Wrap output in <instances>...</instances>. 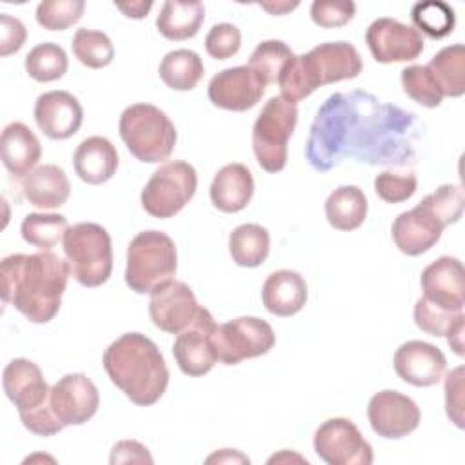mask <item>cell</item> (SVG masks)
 Listing matches in <instances>:
<instances>
[{
  "instance_id": "4dcf8cb0",
  "label": "cell",
  "mask_w": 465,
  "mask_h": 465,
  "mask_svg": "<svg viewBox=\"0 0 465 465\" xmlns=\"http://www.w3.org/2000/svg\"><path fill=\"white\" fill-rule=\"evenodd\" d=\"M162 82L174 91H191L203 76V62L191 49L169 51L158 67Z\"/></svg>"
},
{
  "instance_id": "b9f144b4",
  "label": "cell",
  "mask_w": 465,
  "mask_h": 465,
  "mask_svg": "<svg viewBox=\"0 0 465 465\" xmlns=\"http://www.w3.org/2000/svg\"><path fill=\"white\" fill-rule=\"evenodd\" d=\"M242 33L234 24H214L205 36V51L214 60H227L240 51Z\"/></svg>"
},
{
  "instance_id": "2e32d148",
  "label": "cell",
  "mask_w": 465,
  "mask_h": 465,
  "mask_svg": "<svg viewBox=\"0 0 465 465\" xmlns=\"http://www.w3.org/2000/svg\"><path fill=\"white\" fill-rule=\"evenodd\" d=\"M51 409L58 421L67 425H82L89 421L100 405L96 385L84 372H71L62 376L51 387Z\"/></svg>"
},
{
  "instance_id": "f546056e",
  "label": "cell",
  "mask_w": 465,
  "mask_h": 465,
  "mask_svg": "<svg viewBox=\"0 0 465 465\" xmlns=\"http://www.w3.org/2000/svg\"><path fill=\"white\" fill-rule=\"evenodd\" d=\"M271 249L269 231L258 223H242L229 234V254L240 267L262 265Z\"/></svg>"
},
{
  "instance_id": "5b68a950",
  "label": "cell",
  "mask_w": 465,
  "mask_h": 465,
  "mask_svg": "<svg viewBox=\"0 0 465 465\" xmlns=\"http://www.w3.org/2000/svg\"><path fill=\"white\" fill-rule=\"evenodd\" d=\"M465 207L461 185L443 183L427 194L416 207L398 214L392 223V240L407 256H420L432 249L445 227L456 223Z\"/></svg>"
},
{
  "instance_id": "c3c4849f",
  "label": "cell",
  "mask_w": 465,
  "mask_h": 465,
  "mask_svg": "<svg viewBox=\"0 0 465 465\" xmlns=\"http://www.w3.org/2000/svg\"><path fill=\"white\" fill-rule=\"evenodd\" d=\"M447 343L450 345V349L458 354V356H463V320L458 322L447 334Z\"/></svg>"
},
{
  "instance_id": "ee69618b",
  "label": "cell",
  "mask_w": 465,
  "mask_h": 465,
  "mask_svg": "<svg viewBox=\"0 0 465 465\" xmlns=\"http://www.w3.org/2000/svg\"><path fill=\"white\" fill-rule=\"evenodd\" d=\"M445 411L449 420L463 429V365L452 369L445 378Z\"/></svg>"
},
{
  "instance_id": "8992f818",
  "label": "cell",
  "mask_w": 465,
  "mask_h": 465,
  "mask_svg": "<svg viewBox=\"0 0 465 465\" xmlns=\"http://www.w3.org/2000/svg\"><path fill=\"white\" fill-rule=\"evenodd\" d=\"M118 131L127 151L143 163L167 160L178 138L174 124L153 104L125 107L120 114Z\"/></svg>"
},
{
  "instance_id": "f907efd6",
  "label": "cell",
  "mask_w": 465,
  "mask_h": 465,
  "mask_svg": "<svg viewBox=\"0 0 465 465\" xmlns=\"http://www.w3.org/2000/svg\"><path fill=\"white\" fill-rule=\"evenodd\" d=\"M262 9L272 13V15H283L287 11H292L294 7H298V2H280V4H260Z\"/></svg>"
},
{
  "instance_id": "d6a6232c",
  "label": "cell",
  "mask_w": 465,
  "mask_h": 465,
  "mask_svg": "<svg viewBox=\"0 0 465 465\" xmlns=\"http://www.w3.org/2000/svg\"><path fill=\"white\" fill-rule=\"evenodd\" d=\"M69 229L67 218L56 213H29L20 225L24 242L40 251H49L60 240H64Z\"/></svg>"
},
{
  "instance_id": "d590c367",
  "label": "cell",
  "mask_w": 465,
  "mask_h": 465,
  "mask_svg": "<svg viewBox=\"0 0 465 465\" xmlns=\"http://www.w3.org/2000/svg\"><path fill=\"white\" fill-rule=\"evenodd\" d=\"M294 56L292 49L282 40H265L254 47L249 58V67L265 84H274L280 78L285 64Z\"/></svg>"
},
{
  "instance_id": "4fadbf2b",
  "label": "cell",
  "mask_w": 465,
  "mask_h": 465,
  "mask_svg": "<svg viewBox=\"0 0 465 465\" xmlns=\"http://www.w3.org/2000/svg\"><path fill=\"white\" fill-rule=\"evenodd\" d=\"M365 44L380 64L412 62L423 53L421 33L396 18L381 16L371 22L365 31Z\"/></svg>"
},
{
  "instance_id": "5bb4252c",
  "label": "cell",
  "mask_w": 465,
  "mask_h": 465,
  "mask_svg": "<svg viewBox=\"0 0 465 465\" xmlns=\"http://www.w3.org/2000/svg\"><path fill=\"white\" fill-rule=\"evenodd\" d=\"M214 329L216 322L213 314L205 307H202L196 320L187 329L176 334L173 343V356L178 363V369L185 376H203L218 361L213 345Z\"/></svg>"
},
{
  "instance_id": "ba28073f",
  "label": "cell",
  "mask_w": 465,
  "mask_h": 465,
  "mask_svg": "<svg viewBox=\"0 0 465 465\" xmlns=\"http://www.w3.org/2000/svg\"><path fill=\"white\" fill-rule=\"evenodd\" d=\"M64 254L73 278L84 287H100L113 271V245L105 227L80 222L64 236Z\"/></svg>"
},
{
  "instance_id": "4316f807",
  "label": "cell",
  "mask_w": 465,
  "mask_h": 465,
  "mask_svg": "<svg viewBox=\"0 0 465 465\" xmlns=\"http://www.w3.org/2000/svg\"><path fill=\"white\" fill-rule=\"evenodd\" d=\"M0 154L4 167L15 176L29 174L42 156V145L36 134L22 122H11L4 127L0 138Z\"/></svg>"
},
{
  "instance_id": "bcb514c9",
  "label": "cell",
  "mask_w": 465,
  "mask_h": 465,
  "mask_svg": "<svg viewBox=\"0 0 465 465\" xmlns=\"http://www.w3.org/2000/svg\"><path fill=\"white\" fill-rule=\"evenodd\" d=\"M109 461L114 463H153V458L147 450V447H143L140 441L134 440H122L118 441L113 450H111V458Z\"/></svg>"
},
{
  "instance_id": "f6af8a7d",
  "label": "cell",
  "mask_w": 465,
  "mask_h": 465,
  "mask_svg": "<svg viewBox=\"0 0 465 465\" xmlns=\"http://www.w3.org/2000/svg\"><path fill=\"white\" fill-rule=\"evenodd\" d=\"M27 38L25 25L7 13L0 15V54L9 56L22 49Z\"/></svg>"
},
{
  "instance_id": "8fae6325",
  "label": "cell",
  "mask_w": 465,
  "mask_h": 465,
  "mask_svg": "<svg viewBox=\"0 0 465 465\" xmlns=\"http://www.w3.org/2000/svg\"><path fill=\"white\" fill-rule=\"evenodd\" d=\"M276 341L272 327L256 316H240L231 322L216 325L213 332V345L218 361L236 365L242 360L267 354Z\"/></svg>"
},
{
  "instance_id": "277c9868",
  "label": "cell",
  "mask_w": 465,
  "mask_h": 465,
  "mask_svg": "<svg viewBox=\"0 0 465 465\" xmlns=\"http://www.w3.org/2000/svg\"><path fill=\"white\" fill-rule=\"evenodd\" d=\"M363 69L358 49L349 42H325L309 53L294 54L278 78L282 98L296 104L320 85L356 78Z\"/></svg>"
},
{
  "instance_id": "ab89813d",
  "label": "cell",
  "mask_w": 465,
  "mask_h": 465,
  "mask_svg": "<svg viewBox=\"0 0 465 465\" xmlns=\"http://www.w3.org/2000/svg\"><path fill=\"white\" fill-rule=\"evenodd\" d=\"M461 320H465L463 312L445 311L427 302L423 296L418 298L414 305V323L430 336H445Z\"/></svg>"
},
{
  "instance_id": "8d00e7d4",
  "label": "cell",
  "mask_w": 465,
  "mask_h": 465,
  "mask_svg": "<svg viewBox=\"0 0 465 465\" xmlns=\"http://www.w3.org/2000/svg\"><path fill=\"white\" fill-rule=\"evenodd\" d=\"M411 18L421 33L427 36L440 40L445 38L454 31L456 25V15L454 9L440 0L430 2H418L411 9Z\"/></svg>"
},
{
  "instance_id": "6da1fadb",
  "label": "cell",
  "mask_w": 465,
  "mask_h": 465,
  "mask_svg": "<svg viewBox=\"0 0 465 465\" xmlns=\"http://www.w3.org/2000/svg\"><path fill=\"white\" fill-rule=\"evenodd\" d=\"M416 138L412 113L354 89L334 93L320 105L309 129L305 158L318 173L345 158L371 165H405L414 156Z\"/></svg>"
},
{
  "instance_id": "44dd1931",
  "label": "cell",
  "mask_w": 465,
  "mask_h": 465,
  "mask_svg": "<svg viewBox=\"0 0 465 465\" xmlns=\"http://www.w3.org/2000/svg\"><path fill=\"white\" fill-rule=\"evenodd\" d=\"M396 374L414 387L436 385L447 369V358L432 343L411 340L401 343L392 358Z\"/></svg>"
},
{
  "instance_id": "603a6c76",
  "label": "cell",
  "mask_w": 465,
  "mask_h": 465,
  "mask_svg": "<svg viewBox=\"0 0 465 465\" xmlns=\"http://www.w3.org/2000/svg\"><path fill=\"white\" fill-rule=\"evenodd\" d=\"M76 176L91 185L111 180L118 169V151L105 136H89L82 140L73 154Z\"/></svg>"
},
{
  "instance_id": "60d3db41",
  "label": "cell",
  "mask_w": 465,
  "mask_h": 465,
  "mask_svg": "<svg viewBox=\"0 0 465 465\" xmlns=\"http://www.w3.org/2000/svg\"><path fill=\"white\" fill-rule=\"evenodd\" d=\"M418 189V178L412 173L383 171L374 178L376 194L387 203H401Z\"/></svg>"
},
{
  "instance_id": "7c38bea8",
  "label": "cell",
  "mask_w": 465,
  "mask_h": 465,
  "mask_svg": "<svg viewBox=\"0 0 465 465\" xmlns=\"http://www.w3.org/2000/svg\"><path fill=\"white\" fill-rule=\"evenodd\" d=\"M314 450L329 465H371L372 447L347 418H329L314 432Z\"/></svg>"
},
{
  "instance_id": "484cf974",
  "label": "cell",
  "mask_w": 465,
  "mask_h": 465,
  "mask_svg": "<svg viewBox=\"0 0 465 465\" xmlns=\"http://www.w3.org/2000/svg\"><path fill=\"white\" fill-rule=\"evenodd\" d=\"M24 198L38 209H58L62 207L71 193L67 174L54 163L35 167L22 178Z\"/></svg>"
},
{
  "instance_id": "1f68e13d",
  "label": "cell",
  "mask_w": 465,
  "mask_h": 465,
  "mask_svg": "<svg viewBox=\"0 0 465 465\" xmlns=\"http://www.w3.org/2000/svg\"><path fill=\"white\" fill-rule=\"evenodd\" d=\"M443 96L458 98L465 93V47L454 44L440 49L427 64Z\"/></svg>"
},
{
  "instance_id": "83f0119b",
  "label": "cell",
  "mask_w": 465,
  "mask_h": 465,
  "mask_svg": "<svg viewBox=\"0 0 465 465\" xmlns=\"http://www.w3.org/2000/svg\"><path fill=\"white\" fill-rule=\"evenodd\" d=\"M205 18V7L202 2H163L160 15L156 16L158 33L173 42H182L196 36Z\"/></svg>"
},
{
  "instance_id": "52a82bcc",
  "label": "cell",
  "mask_w": 465,
  "mask_h": 465,
  "mask_svg": "<svg viewBox=\"0 0 465 465\" xmlns=\"http://www.w3.org/2000/svg\"><path fill=\"white\" fill-rule=\"evenodd\" d=\"M178 267L176 245L162 231H142L127 245L125 283L136 294H151L173 280Z\"/></svg>"
},
{
  "instance_id": "ac0fdd59",
  "label": "cell",
  "mask_w": 465,
  "mask_h": 465,
  "mask_svg": "<svg viewBox=\"0 0 465 465\" xmlns=\"http://www.w3.org/2000/svg\"><path fill=\"white\" fill-rule=\"evenodd\" d=\"M265 93V84L249 65L227 67L209 82L207 94L213 105L225 111H247L254 107Z\"/></svg>"
},
{
  "instance_id": "e575fe53",
  "label": "cell",
  "mask_w": 465,
  "mask_h": 465,
  "mask_svg": "<svg viewBox=\"0 0 465 465\" xmlns=\"http://www.w3.org/2000/svg\"><path fill=\"white\" fill-rule=\"evenodd\" d=\"M71 47L78 62L89 69H102L109 65L114 58L113 42L102 31H94L87 27L76 29Z\"/></svg>"
},
{
  "instance_id": "681fc988",
  "label": "cell",
  "mask_w": 465,
  "mask_h": 465,
  "mask_svg": "<svg viewBox=\"0 0 465 465\" xmlns=\"http://www.w3.org/2000/svg\"><path fill=\"white\" fill-rule=\"evenodd\" d=\"M207 461H209V463H211V461H245V463H249V458L243 456V454H240V452L234 450V449H222V452H216V454L209 456Z\"/></svg>"
},
{
  "instance_id": "7a4b0ae2",
  "label": "cell",
  "mask_w": 465,
  "mask_h": 465,
  "mask_svg": "<svg viewBox=\"0 0 465 465\" xmlns=\"http://www.w3.org/2000/svg\"><path fill=\"white\" fill-rule=\"evenodd\" d=\"M69 274L67 260L51 251L9 254L0 263L2 302L33 323H47L60 311Z\"/></svg>"
},
{
  "instance_id": "3957f363",
  "label": "cell",
  "mask_w": 465,
  "mask_h": 465,
  "mask_svg": "<svg viewBox=\"0 0 465 465\" xmlns=\"http://www.w3.org/2000/svg\"><path fill=\"white\" fill-rule=\"evenodd\" d=\"M102 365L109 380L136 405L156 403L167 385L169 369L158 345L142 332H125L104 351Z\"/></svg>"
},
{
  "instance_id": "e0dca14e",
  "label": "cell",
  "mask_w": 465,
  "mask_h": 465,
  "mask_svg": "<svg viewBox=\"0 0 465 465\" xmlns=\"http://www.w3.org/2000/svg\"><path fill=\"white\" fill-rule=\"evenodd\" d=\"M371 429L387 440H400L420 425V409L416 401L398 391H380L367 405Z\"/></svg>"
},
{
  "instance_id": "30bf717a",
  "label": "cell",
  "mask_w": 465,
  "mask_h": 465,
  "mask_svg": "<svg viewBox=\"0 0 465 465\" xmlns=\"http://www.w3.org/2000/svg\"><path fill=\"white\" fill-rule=\"evenodd\" d=\"M198 185L196 169L183 160L162 163L140 193L142 207L153 218H173L194 196Z\"/></svg>"
},
{
  "instance_id": "7dc6e473",
  "label": "cell",
  "mask_w": 465,
  "mask_h": 465,
  "mask_svg": "<svg viewBox=\"0 0 465 465\" xmlns=\"http://www.w3.org/2000/svg\"><path fill=\"white\" fill-rule=\"evenodd\" d=\"M116 7L129 18H143L147 16L149 9L153 7V2H127V4H116Z\"/></svg>"
},
{
  "instance_id": "d6986e66",
  "label": "cell",
  "mask_w": 465,
  "mask_h": 465,
  "mask_svg": "<svg viewBox=\"0 0 465 465\" xmlns=\"http://www.w3.org/2000/svg\"><path fill=\"white\" fill-rule=\"evenodd\" d=\"M423 298L445 311L463 312L465 271L454 256H440L430 262L420 278Z\"/></svg>"
},
{
  "instance_id": "f1b7e54d",
  "label": "cell",
  "mask_w": 465,
  "mask_h": 465,
  "mask_svg": "<svg viewBox=\"0 0 465 465\" xmlns=\"http://www.w3.org/2000/svg\"><path fill=\"white\" fill-rule=\"evenodd\" d=\"M367 196L356 185H340L325 200V218L338 231H354L367 218Z\"/></svg>"
},
{
  "instance_id": "cb8c5ba5",
  "label": "cell",
  "mask_w": 465,
  "mask_h": 465,
  "mask_svg": "<svg viewBox=\"0 0 465 465\" xmlns=\"http://www.w3.org/2000/svg\"><path fill=\"white\" fill-rule=\"evenodd\" d=\"M262 302L271 314L282 318L294 316L303 309L307 302V283L296 271H274L263 282Z\"/></svg>"
},
{
  "instance_id": "7402d4cb",
  "label": "cell",
  "mask_w": 465,
  "mask_h": 465,
  "mask_svg": "<svg viewBox=\"0 0 465 465\" xmlns=\"http://www.w3.org/2000/svg\"><path fill=\"white\" fill-rule=\"evenodd\" d=\"M35 122L51 140H67L78 133L84 109L76 96L67 91H49L35 102Z\"/></svg>"
},
{
  "instance_id": "9c48e42d",
  "label": "cell",
  "mask_w": 465,
  "mask_h": 465,
  "mask_svg": "<svg viewBox=\"0 0 465 465\" xmlns=\"http://www.w3.org/2000/svg\"><path fill=\"white\" fill-rule=\"evenodd\" d=\"M298 122L296 104L272 96L262 107L252 125V151L267 173H280L287 163V142Z\"/></svg>"
},
{
  "instance_id": "ffe728a7",
  "label": "cell",
  "mask_w": 465,
  "mask_h": 465,
  "mask_svg": "<svg viewBox=\"0 0 465 465\" xmlns=\"http://www.w3.org/2000/svg\"><path fill=\"white\" fill-rule=\"evenodd\" d=\"M5 396L18 409L20 418L49 403L51 387L44 380L40 367L27 358L11 360L2 372Z\"/></svg>"
},
{
  "instance_id": "9a60e30c",
  "label": "cell",
  "mask_w": 465,
  "mask_h": 465,
  "mask_svg": "<svg viewBox=\"0 0 465 465\" xmlns=\"http://www.w3.org/2000/svg\"><path fill=\"white\" fill-rule=\"evenodd\" d=\"M202 305L193 289L178 280H169L151 292L149 316L154 327L163 332L178 334L198 316Z\"/></svg>"
},
{
  "instance_id": "f35d334b",
  "label": "cell",
  "mask_w": 465,
  "mask_h": 465,
  "mask_svg": "<svg viewBox=\"0 0 465 465\" xmlns=\"http://www.w3.org/2000/svg\"><path fill=\"white\" fill-rule=\"evenodd\" d=\"M85 9L84 0H44L36 7V22L47 31H64L76 24Z\"/></svg>"
},
{
  "instance_id": "d4e9b609",
  "label": "cell",
  "mask_w": 465,
  "mask_h": 465,
  "mask_svg": "<svg viewBox=\"0 0 465 465\" xmlns=\"http://www.w3.org/2000/svg\"><path fill=\"white\" fill-rule=\"evenodd\" d=\"M254 193V180L247 165L227 163L213 178L209 196L222 213H238L247 207Z\"/></svg>"
},
{
  "instance_id": "74e56055",
  "label": "cell",
  "mask_w": 465,
  "mask_h": 465,
  "mask_svg": "<svg viewBox=\"0 0 465 465\" xmlns=\"http://www.w3.org/2000/svg\"><path fill=\"white\" fill-rule=\"evenodd\" d=\"M401 87L409 98L423 107H438L443 93L427 65H409L401 71Z\"/></svg>"
},
{
  "instance_id": "7bdbcfd3",
  "label": "cell",
  "mask_w": 465,
  "mask_h": 465,
  "mask_svg": "<svg viewBox=\"0 0 465 465\" xmlns=\"http://www.w3.org/2000/svg\"><path fill=\"white\" fill-rule=\"evenodd\" d=\"M356 13L354 2H329L316 0L311 4V20L325 29L341 27L352 20Z\"/></svg>"
},
{
  "instance_id": "836d02e7",
  "label": "cell",
  "mask_w": 465,
  "mask_h": 465,
  "mask_svg": "<svg viewBox=\"0 0 465 465\" xmlns=\"http://www.w3.org/2000/svg\"><path fill=\"white\" fill-rule=\"evenodd\" d=\"M25 71L36 82H54L67 71V54L64 47L54 42L35 45L25 56Z\"/></svg>"
}]
</instances>
